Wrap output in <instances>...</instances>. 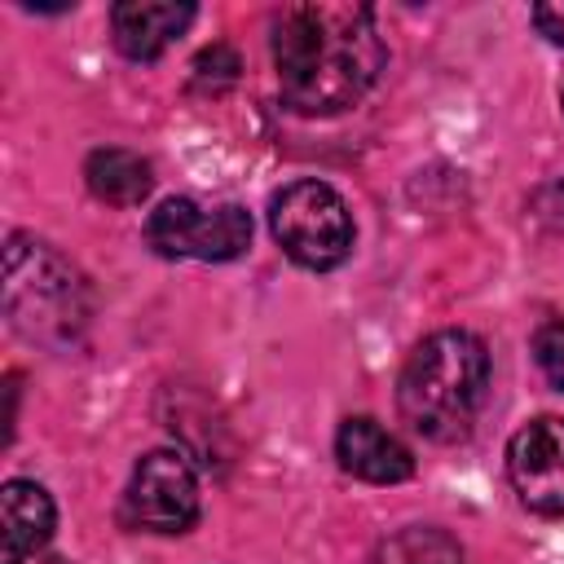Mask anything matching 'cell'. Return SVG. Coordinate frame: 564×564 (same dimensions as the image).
<instances>
[{
    "mask_svg": "<svg viewBox=\"0 0 564 564\" xmlns=\"http://www.w3.org/2000/svg\"><path fill=\"white\" fill-rule=\"evenodd\" d=\"M84 181H88V189H93L101 203H110V207H137V203L154 189V167H150V159H141L137 150L106 145V150H93V154H88Z\"/></svg>",
    "mask_w": 564,
    "mask_h": 564,
    "instance_id": "cell-11",
    "label": "cell"
},
{
    "mask_svg": "<svg viewBox=\"0 0 564 564\" xmlns=\"http://www.w3.org/2000/svg\"><path fill=\"white\" fill-rule=\"evenodd\" d=\"M128 520L150 533H185L198 520V480L176 449H150L132 467Z\"/></svg>",
    "mask_w": 564,
    "mask_h": 564,
    "instance_id": "cell-6",
    "label": "cell"
},
{
    "mask_svg": "<svg viewBox=\"0 0 564 564\" xmlns=\"http://www.w3.org/2000/svg\"><path fill=\"white\" fill-rule=\"evenodd\" d=\"M375 564H463V546L436 524H410L379 542Z\"/></svg>",
    "mask_w": 564,
    "mask_h": 564,
    "instance_id": "cell-12",
    "label": "cell"
},
{
    "mask_svg": "<svg viewBox=\"0 0 564 564\" xmlns=\"http://www.w3.org/2000/svg\"><path fill=\"white\" fill-rule=\"evenodd\" d=\"M273 66L295 115H339L383 70V40L366 4L300 0L273 18Z\"/></svg>",
    "mask_w": 564,
    "mask_h": 564,
    "instance_id": "cell-1",
    "label": "cell"
},
{
    "mask_svg": "<svg viewBox=\"0 0 564 564\" xmlns=\"http://www.w3.org/2000/svg\"><path fill=\"white\" fill-rule=\"evenodd\" d=\"M18 564H70V560H62V555H44V551H35V555H26V560H18Z\"/></svg>",
    "mask_w": 564,
    "mask_h": 564,
    "instance_id": "cell-16",
    "label": "cell"
},
{
    "mask_svg": "<svg viewBox=\"0 0 564 564\" xmlns=\"http://www.w3.org/2000/svg\"><path fill=\"white\" fill-rule=\"evenodd\" d=\"M0 516H4V564H18L53 538L57 511L44 485L35 480H9L0 494Z\"/></svg>",
    "mask_w": 564,
    "mask_h": 564,
    "instance_id": "cell-10",
    "label": "cell"
},
{
    "mask_svg": "<svg viewBox=\"0 0 564 564\" xmlns=\"http://www.w3.org/2000/svg\"><path fill=\"white\" fill-rule=\"evenodd\" d=\"M533 26H538L546 40L564 44V0H551V4H533Z\"/></svg>",
    "mask_w": 564,
    "mask_h": 564,
    "instance_id": "cell-15",
    "label": "cell"
},
{
    "mask_svg": "<svg viewBox=\"0 0 564 564\" xmlns=\"http://www.w3.org/2000/svg\"><path fill=\"white\" fill-rule=\"evenodd\" d=\"M489 397V348L471 330H436L427 335L397 379L401 419L436 445H454L471 432L480 405Z\"/></svg>",
    "mask_w": 564,
    "mask_h": 564,
    "instance_id": "cell-2",
    "label": "cell"
},
{
    "mask_svg": "<svg viewBox=\"0 0 564 564\" xmlns=\"http://www.w3.org/2000/svg\"><path fill=\"white\" fill-rule=\"evenodd\" d=\"M533 357H538V370L551 379V388L564 392V317H551L533 330Z\"/></svg>",
    "mask_w": 564,
    "mask_h": 564,
    "instance_id": "cell-13",
    "label": "cell"
},
{
    "mask_svg": "<svg viewBox=\"0 0 564 564\" xmlns=\"http://www.w3.org/2000/svg\"><path fill=\"white\" fill-rule=\"evenodd\" d=\"M335 458H339V467H344L348 476L370 480V485H401V480L414 476V454H410L388 427H379V423L366 419V414L339 423Z\"/></svg>",
    "mask_w": 564,
    "mask_h": 564,
    "instance_id": "cell-8",
    "label": "cell"
},
{
    "mask_svg": "<svg viewBox=\"0 0 564 564\" xmlns=\"http://www.w3.org/2000/svg\"><path fill=\"white\" fill-rule=\"evenodd\" d=\"M93 313L88 282L35 238H9L4 247V317L9 326L44 348H66L84 335Z\"/></svg>",
    "mask_w": 564,
    "mask_h": 564,
    "instance_id": "cell-3",
    "label": "cell"
},
{
    "mask_svg": "<svg viewBox=\"0 0 564 564\" xmlns=\"http://www.w3.org/2000/svg\"><path fill=\"white\" fill-rule=\"evenodd\" d=\"M238 70H242V62H238V53L229 44H212V48H203L194 57V79L203 88H229L238 79Z\"/></svg>",
    "mask_w": 564,
    "mask_h": 564,
    "instance_id": "cell-14",
    "label": "cell"
},
{
    "mask_svg": "<svg viewBox=\"0 0 564 564\" xmlns=\"http://www.w3.org/2000/svg\"><path fill=\"white\" fill-rule=\"evenodd\" d=\"M145 242L167 260H238L251 247V216L238 203L163 198L145 220Z\"/></svg>",
    "mask_w": 564,
    "mask_h": 564,
    "instance_id": "cell-5",
    "label": "cell"
},
{
    "mask_svg": "<svg viewBox=\"0 0 564 564\" xmlns=\"http://www.w3.org/2000/svg\"><path fill=\"white\" fill-rule=\"evenodd\" d=\"M507 476L516 498L538 516H564V419L542 414L507 445Z\"/></svg>",
    "mask_w": 564,
    "mask_h": 564,
    "instance_id": "cell-7",
    "label": "cell"
},
{
    "mask_svg": "<svg viewBox=\"0 0 564 564\" xmlns=\"http://www.w3.org/2000/svg\"><path fill=\"white\" fill-rule=\"evenodd\" d=\"M194 4H172V0H123L110 9V31L123 57L132 62H154L185 26L194 22Z\"/></svg>",
    "mask_w": 564,
    "mask_h": 564,
    "instance_id": "cell-9",
    "label": "cell"
},
{
    "mask_svg": "<svg viewBox=\"0 0 564 564\" xmlns=\"http://www.w3.org/2000/svg\"><path fill=\"white\" fill-rule=\"evenodd\" d=\"M269 229L300 269H335L352 251L348 203L326 181H291L269 198Z\"/></svg>",
    "mask_w": 564,
    "mask_h": 564,
    "instance_id": "cell-4",
    "label": "cell"
}]
</instances>
